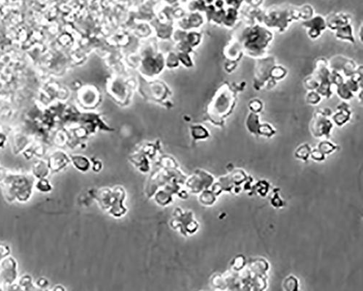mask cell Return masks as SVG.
I'll list each match as a JSON object with an SVG mask.
<instances>
[{"instance_id":"obj_1","label":"cell","mask_w":363,"mask_h":291,"mask_svg":"<svg viewBox=\"0 0 363 291\" xmlns=\"http://www.w3.org/2000/svg\"><path fill=\"white\" fill-rule=\"evenodd\" d=\"M243 54L259 59L263 58L273 36L270 31L260 24H246L237 29L233 35Z\"/></svg>"},{"instance_id":"obj_2","label":"cell","mask_w":363,"mask_h":291,"mask_svg":"<svg viewBox=\"0 0 363 291\" xmlns=\"http://www.w3.org/2000/svg\"><path fill=\"white\" fill-rule=\"evenodd\" d=\"M246 82L230 84L225 82L219 88L211 105V116L216 124L224 123V119L234 110L238 92L245 88Z\"/></svg>"},{"instance_id":"obj_3","label":"cell","mask_w":363,"mask_h":291,"mask_svg":"<svg viewBox=\"0 0 363 291\" xmlns=\"http://www.w3.org/2000/svg\"><path fill=\"white\" fill-rule=\"evenodd\" d=\"M286 68L275 63L273 57L261 58L257 59L254 76V88L259 90L265 86L272 88L275 86L277 80L286 77Z\"/></svg>"},{"instance_id":"obj_4","label":"cell","mask_w":363,"mask_h":291,"mask_svg":"<svg viewBox=\"0 0 363 291\" xmlns=\"http://www.w3.org/2000/svg\"><path fill=\"white\" fill-rule=\"evenodd\" d=\"M299 18V7L289 4L272 5L264 12L262 23L267 27L278 28L280 32H284L290 22Z\"/></svg>"},{"instance_id":"obj_5","label":"cell","mask_w":363,"mask_h":291,"mask_svg":"<svg viewBox=\"0 0 363 291\" xmlns=\"http://www.w3.org/2000/svg\"><path fill=\"white\" fill-rule=\"evenodd\" d=\"M328 64L329 63L323 58L317 59L315 62V70L313 75L310 76L317 85L316 93L325 96L327 99H329L333 93L331 90V71L328 68Z\"/></svg>"},{"instance_id":"obj_6","label":"cell","mask_w":363,"mask_h":291,"mask_svg":"<svg viewBox=\"0 0 363 291\" xmlns=\"http://www.w3.org/2000/svg\"><path fill=\"white\" fill-rule=\"evenodd\" d=\"M331 111L328 109L325 110H319L314 113L312 121L310 124V130L312 133L313 136L329 137L333 123L329 116L331 115Z\"/></svg>"},{"instance_id":"obj_7","label":"cell","mask_w":363,"mask_h":291,"mask_svg":"<svg viewBox=\"0 0 363 291\" xmlns=\"http://www.w3.org/2000/svg\"><path fill=\"white\" fill-rule=\"evenodd\" d=\"M302 26L308 29V34L311 39H316L318 37L321 32L325 30L327 27L325 19L320 15L312 17L308 21H303Z\"/></svg>"},{"instance_id":"obj_8","label":"cell","mask_w":363,"mask_h":291,"mask_svg":"<svg viewBox=\"0 0 363 291\" xmlns=\"http://www.w3.org/2000/svg\"><path fill=\"white\" fill-rule=\"evenodd\" d=\"M326 26L329 27L332 30L337 31L338 29L351 24V18L349 15L342 12H335L330 14L326 19H325Z\"/></svg>"},{"instance_id":"obj_9","label":"cell","mask_w":363,"mask_h":291,"mask_svg":"<svg viewBox=\"0 0 363 291\" xmlns=\"http://www.w3.org/2000/svg\"><path fill=\"white\" fill-rule=\"evenodd\" d=\"M350 116H351V110L350 106L346 103H342L338 107V112L333 116V120L337 125L342 126L350 119Z\"/></svg>"},{"instance_id":"obj_10","label":"cell","mask_w":363,"mask_h":291,"mask_svg":"<svg viewBox=\"0 0 363 291\" xmlns=\"http://www.w3.org/2000/svg\"><path fill=\"white\" fill-rule=\"evenodd\" d=\"M261 124L259 123V116L257 114L251 112L248 115L247 119H246V125L250 133H253L255 135H259V130Z\"/></svg>"},{"instance_id":"obj_11","label":"cell","mask_w":363,"mask_h":291,"mask_svg":"<svg viewBox=\"0 0 363 291\" xmlns=\"http://www.w3.org/2000/svg\"><path fill=\"white\" fill-rule=\"evenodd\" d=\"M336 37L342 40H348L352 43H355V38L353 34V28L351 24L347 25L341 29H338L336 33Z\"/></svg>"},{"instance_id":"obj_12","label":"cell","mask_w":363,"mask_h":291,"mask_svg":"<svg viewBox=\"0 0 363 291\" xmlns=\"http://www.w3.org/2000/svg\"><path fill=\"white\" fill-rule=\"evenodd\" d=\"M310 153H311V149H310V146L308 144H304L297 149V152H296V156L297 158L306 160L309 157Z\"/></svg>"},{"instance_id":"obj_13","label":"cell","mask_w":363,"mask_h":291,"mask_svg":"<svg viewBox=\"0 0 363 291\" xmlns=\"http://www.w3.org/2000/svg\"><path fill=\"white\" fill-rule=\"evenodd\" d=\"M336 149V146L333 145L331 143L328 142V141H322L320 144H319L318 149H317L319 152H321L322 155H325L326 154H330L333 152L334 149Z\"/></svg>"},{"instance_id":"obj_14","label":"cell","mask_w":363,"mask_h":291,"mask_svg":"<svg viewBox=\"0 0 363 291\" xmlns=\"http://www.w3.org/2000/svg\"><path fill=\"white\" fill-rule=\"evenodd\" d=\"M275 131L272 126L269 124H261L260 126L259 130V135H264V136L271 137L275 134Z\"/></svg>"},{"instance_id":"obj_15","label":"cell","mask_w":363,"mask_h":291,"mask_svg":"<svg viewBox=\"0 0 363 291\" xmlns=\"http://www.w3.org/2000/svg\"><path fill=\"white\" fill-rule=\"evenodd\" d=\"M262 107V102L259 99H254L249 103V109L254 113L258 114L259 112L261 111Z\"/></svg>"},{"instance_id":"obj_16","label":"cell","mask_w":363,"mask_h":291,"mask_svg":"<svg viewBox=\"0 0 363 291\" xmlns=\"http://www.w3.org/2000/svg\"><path fill=\"white\" fill-rule=\"evenodd\" d=\"M320 100L321 97L320 95L314 91L310 92V93H308V96H307V101L309 104H317V103L320 102Z\"/></svg>"}]
</instances>
